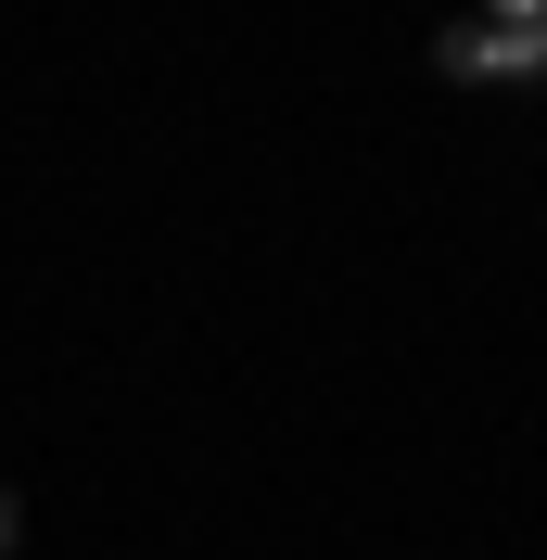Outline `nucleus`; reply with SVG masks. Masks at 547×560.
I'll return each instance as SVG.
<instances>
[{"label": "nucleus", "mask_w": 547, "mask_h": 560, "mask_svg": "<svg viewBox=\"0 0 547 560\" xmlns=\"http://www.w3.org/2000/svg\"><path fill=\"white\" fill-rule=\"evenodd\" d=\"M433 65H445V77H497V26H484V13H472V26H445Z\"/></svg>", "instance_id": "nucleus-1"}, {"label": "nucleus", "mask_w": 547, "mask_h": 560, "mask_svg": "<svg viewBox=\"0 0 547 560\" xmlns=\"http://www.w3.org/2000/svg\"><path fill=\"white\" fill-rule=\"evenodd\" d=\"M497 77H547V26H497Z\"/></svg>", "instance_id": "nucleus-2"}, {"label": "nucleus", "mask_w": 547, "mask_h": 560, "mask_svg": "<svg viewBox=\"0 0 547 560\" xmlns=\"http://www.w3.org/2000/svg\"><path fill=\"white\" fill-rule=\"evenodd\" d=\"M484 26H547V0H484Z\"/></svg>", "instance_id": "nucleus-3"}, {"label": "nucleus", "mask_w": 547, "mask_h": 560, "mask_svg": "<svg viewBox=\"0 0 547 560\" xmlns=\"http://www.w3.org/2000/svg\"><path fill=\"white\" fill-rule=\"evenodd\" d=\"M13 535H26V510H13V497H0V560H13Z\"/></svg>", "instance_id": "nucleus-4"}]
</instances>
